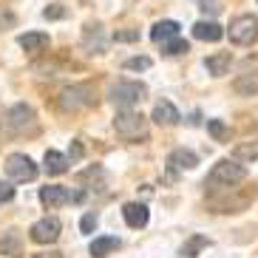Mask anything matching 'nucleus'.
Segmentation results:
<instances>
[{
	"mask_svg": "<svg viewBox=\"0 0 258 258\" xmlns=\"http://www.w3.org/2000/svg\"><path fill=\"white\" fill-rule=\"evenodd\" d=\"M60 108L62 111H85V108H91L97 102V94H94L91 85H69V88H62L60 91Z\"/></svg>",
	"mask_w": 258,
	"mask_h": 258,
	"instance_id": "7ed1b4c3",
	"label": "nucleus"
},
{
	"mask_svg": "<svg viewBox=\"0 0 258 258\" xmlns=\"http://www.w3.org/2000/svg\"><path fill=\"white\" fill-rule=\"evenodd\" d=\"M3 167H6V176L12 182H34L37 173H40L37 165H34L31 156H26V153H9Z\"/></svg>",
	"mask_w": 258,
	"mask_h": 258,
	"instance_id": "39448f33",
	"label": "nucleus"
},
{
	"mask_svg": "<svg viewBox=\"0 0 258 258\" xmlns=\"http://www.w3.org/2000/svg\"><path fill=\"white\" fill-rule=\"evenodd\" d=\"M31 258H66V255L57 250H48V252H37V255H31Z\"/></svg>",
	"mask_w": 258,
	"mask_h": 258,
	"instance_id": "7c9ffc66",
	"label": "nucleus"
},
{
	"mask_svg": "<svg viewBox=\"0 0 258 258\" xmlns=\"http://www.w3.org/2000/svg\"><path fill=\"white\" fill-rule=\"evenodd\" d=\"M151 119L156 122V125H165V128H170V125H179L182 114H179V108H176L173 102H167V99H162V102H156V105H153Z\"/></svg>",
	"mask_w": 258,
	"mask_h": 258,
	"instance_id": "9b49d317",
	"label": "nucleus"
},
{
	"mask_svg": "<svg viewBox=\"0 0 258 258\" xmlns=\"http://www.w3.org/2000/svg\"><path fill=\"white\" fill-rule=\"evenodd\" d=\"M97 224H99L97 213H85L83 221H80V230H83V233H94V230H97Z\"/></svg>",
	"mask_w": 258,
	"mask_h": 258,
	"instance_id": "a878e982",
	"label": "nucleus"
},
{
	"mask_svg": "<svg viewBox=\"0 0 258 258\" xmlns=\"http://www.w3.org/2000/svg\"><path fill=\"white\" fill-rule=\"evenodd\" d=\"M62 15H66V9H60V6L43 9V17H46V20H57V17H62Z\"/></svg>",
	"mask_w": 258,
	"mask_h": 258,
	"instance_id": "c85d7f7f",
	"label": "nucleus"
},
{
	"mask_svg": "<svg viewBox=\"0 0 258 258\" xmlns=\"http://www.w3.org/2000/svg\"><path fill=\"white\" fill-rule=\"evenodd\" d=\"M12 199H15V187L0 179V205H3V202H12Z\"/></svg>",
	"mask_w": 258,
	"mask_h": 258,
	"instance_id": "cd10ccee",
	"label": "nucleus"
},
{
	"mask_svg": "<svg viewBox=\"0 0 258 258\" xmlns=\"http://www.w3.org/2000/svg\"><path fill=\"white\" fill-rule=\"evenodd\" d=\"M114 40H116V43H134V40H139V31H137V29H131V31H116Z\"/></svg>",
	"mask_w": 258,
	"mask_h": 258,
	"instance_id": "bb28decb",
	"label": "nucleus"
},
{
	"mask_svg": "<svg viewBox=\"0 0 258 258\" xmlns=\"http://www.w3.org/2000/svg\"><path fill=\"white\" fill-rule=\"evenodd\" d=\"M205 247H210V238H207V235H190L187 241L182 244L179 255H182V258H196Z\"/></svg>",
	"mask_w": 258,
	"mask_h": 258,
	"instance_id": "aec40b11",
	"label": "nucleus"
},
{
	"mask_svg": "<svg viewBox=\"0 0 258 258\" xmlns=\"http://www.w3.org/2000/svg\"><path fill=\"white\" fill-rule=\"evenodd\" d=\"M202 3V12H210V15H219L221 6H219V0H199Z\"/></svg>",
	"mask_w": 258,
	"mask_h": 258,
	"instance_id": "c756f323",
	"label": "nucleus"
},
{
	"mask_svg": "<svg viewBox=\"0 0 258 258\" xmlns=\"http://www.w3.org/2000/svg\"><path fill=\"white\" fill-rule=\"evenodd\" d=\"M230 43L235 46H252L258 40V17L255 15H238L235 20H230Z\"/></svg>",
	"mask_w": 258,
	"mask_h": 258,
	"instance_id": "20e7f679",
	"label": "nucleus"
},
{
	"mask_svg": "<svg viewBox=\"0 0 258 258\" xmlns=\"http://www.w3.org/2000/svg\"><path fill=\"white\" fill-rule=\"evenodd\" d=\"M153 66L151 57H131V60H125V69L128 71H148Z\"/></svg>",
	"mask_w": 258,
	"mask_h": 258,
	"instance_id": "393cba45",
	"label": "nucleus"
},
{
	"mask_svg": "<svg viewBox=\"0 0 258 258\" xmlns=\"http://www.w3.org/2000/svg\"><path fill=\"white\" fill-rule=\"evenodd\" d=\"M187 51H190V43L182 40L179 34L162 43V54H165V57H179V54H187Z\"/></svg>",
	"mask_w": 258,
	"mask_h": 258,
	"instance_id": "412c9836",
	"label": "nucleus"
},
{
	"mask_svg": "<svg viewBox=\"0 0 258 258\" xmlns=\"http://www.w3.org/2000/svg\"><path fill=\"white\" fill-rule=\"evenodd\" d=\"M145 97H148V85L145 83H116L111 88V94H108V99L116 108H131L137 102H142Z\"/></svg>",
	"mask_w": 258,
	"mask_h": 258,
	"instance_id": "423d86ee",
	"label": "nucleus"
},
{
	"mask_svg": "<svg viewBox=\"0 0 258 258\" xmlns=\"http://www.w3.org/2000/svg\"><path fill=\"white\" fill-rule=\"evenodd\" d=\"M179 29H182V26L176 23V20H159V23H153V29H151V40L153 43H165V40L176 37Z\"/></svg>",
	"mask_w": 258,
	"mask_h": 258,
	"instance_id": "6ab92c4d",
	"label": "nucleus"
},
{
	"mask_svg": "<svg viewBox=\"0 0 258 258\" xmlns=\"http://www.w3.org/2000/svg\"><path fill=\"white\" fill-rule=\"evenodd\" d=\"M71 156H74V159H80V156H83V148H80V142H74V151H71Z\"/></svg>",
	"mask_w": 258,
	"mask_h": 258,
	"instance_id": "2f4dec72",
	"label": "nucleus"
},
{
	"mask_svg": "<svg viewBox=\"0 0 258 258\" xmlns=\"http://www.w3.org/2000/svg\"><path fill=\"white\" fill-rule=\"evenodd\" d=\"M17 43H20L23 51L37 54V51H43V48H48V34H43V31H26V34L17 37Z\"/></svg>",
	"mask_w": 258,
	"mask_h": 258,
	"instance_id": "4468645a",
	"label": "nucleus"
},
{
	"mask_svg": "<svg viewBox=\"0 0 258 258\" xmlns=\"http://www.w3.org/2000/svg\"><path fill=\"white\" fill-rule=\"evenodd\" d=\"M207 131H210V137L216 139V142H224V139L230 137L227 125H224L221 119H207Z\"/></svg>",
	"mask_w": 258,
	"mask_h": 258,
	"instance_id": "b1692460",
	"label": "nucleus"
},
{
	"mask_svg": "<svg viewBox=\"0 0 258 258\" xmlns=\"http://www.w3.org/2000/svg\"><path fill=\"white\" fill-rule=\"evenodd\" d=\"M230 62H233V54L219 51V54H210L205 60V69H207V74H213V77H224L230 71Z\"/></svg>",
	"mask_w": 258,
	"mask_h": 258,
	"instance_id": "2eb2a0df",
	"label": "nucleus"
},
{
	"mask_svg": "<svg viewBox=\"0 0 258 258\" xmlns=\"http://www.w3.org/2000/svg\"><path fill=\"white\" fill-rule=\"evenodd\" d=\"M114 250H119V238H116V235H97L91 241V247H88V252H91L94 258H105Z\"/></svg>",
	"mask_w": 258,
	"mask_h": 258,
	"instance_id": "f3484780",
	"label": "nucleus"
},
{
	"mask_svg": "<svg viewBox=\"0 0 258 258\" xmlns=\"http://www.w3.org/2000/svg\"><path fill=\"white\" fill-rule=\"evenodd\" d=\"M3 125H6V131H12V134H26V131H34V125H37L34 108H29L26 102L12 105L6 111V116H3Z\"/></svg>",
	"mask_w": 258,
	"mask_h": 258,
	"instance_id": "0eeeda50",
	"label": "nucleus"
},
{
	"mask_svg": "<svg viewBox=\"0 0 258 258\" xmlns=\"http://www.w3.org/2000/svg\"><path fill=\"white\" fill-rule=\"evenodd\" d=\"M114 131L119 134L122 139H128V142H137V139H145L148 137V119L137 111H116L114 116Z\"/></svg>",
	"mask_w": 258,
	"mask_h": 258,
	"instance_id": "f03ea898",
	"label": "nucleus"
},
{
	"mask_svg": "<svg viewBox=\"0 0 258 258\" xmlns=\"http://www.w3.org/2000/svg\"><path fill=\"white\" fill-rule=\"evenodd\" d=\"M167 165L173 167V170H193V167L199 165V156L190 148H176V151H170V156H167Z\"/></svg>",
	"mask_w": 258,
	"mask_h": 258,
	"instance_id": "ddd939ff",
	"label": "nucleus"
},
{
	"mask_svg": "<svg viewBox=\"0 0 258 258\" xmlns=\"http://www.w3.org/2000/svg\"><path fill=\"white\" fill-rule=\"evenodd\" d=\"M233 156H235V159H241V162H255L258 159V142H241V145H235Z\"/></svg>",
	"mask_w": 258,
	"mask_h": 258,
	"instance_id": "5701e85b",
	"label": "nucleus"
},
{
	"mask_svg": "<svg viewBox=\"0 0 258 258\" xmlns=\"http://www.w3.org/2000/svg\"><path fill=\"white\" fill-rule=\"evenodd\" d=\"M233 91L238 97H255L258 94V71H247V74L233 80Z\"/></svg>",
	"mask_w": 258,
	"mask_h": 258,
	"instance_id": "dca6fc26",
	"label": "nucleus"
},
{
	"mask_svg": "<svg viewBox=\"0 0 258 258\" xmlns=\"http://www.w3.org/2000/svg\"><path fill=\"white\" fill-rule=\"evenodd\" d=\"M244 179H247V167L238 165L235 159H221L213 165L205 184H213V187H233V184L244 182Z\"/></svg>",
	"mask_w": 258,
	"mask_h": 258,
	"instance_id": "f257e3e1",
	"label": "nucleus"
},
{
	"mask_svg": "<svg viewBox=\"0 0 258 258\" xmlns=\"http://www.w3.org/2000/svg\"><path fill=\"white\" fill-rule=\"evenodd\" d=\"M69 156H62L60 151H46V156H43V167H46L48 176H60L69 170Z\"/></svg>",
	"mask_w": 258,
	"mask_h": 258,
	"instance_id": "a211bd4d",
	"label": "nucleus"
},
{
	"mask_svg": "<svg viewBox=\"0 0 258 258\" xmlns=\"http://www.w3.org/2000/svg\"><path fill=\"white\" fill-rule=\"evenodd\" d=\"M60 230H62L60 219H57V216H46V219H40V221L31 224L29 238L34 244H54L57 238H60Z\"/></svg>",
	"mask_w": 258,
	"mask_h": 258,
	"instance_id": "6e6552de",
	"label": "nucleus"
},
{
	"mask_svg": "<svg viewBox=\"0 0 258 258\" xmlns=\"http://www.w3.org/2000/svg\"><path fill=\"white\" fill-rule=\"evenodd\" d=\"M20 247H23V241L17 233H6L0 238V255H20Z\"/></svg>",
	"mask_w": 258,
	"mask_h": 258,
	"instance_id": "4be33fe9",
	"label": "nucleus"
},
{
	"mask_svg": "<svg viewBox=\"0 0 258 258\" xmlns=\"http://www.w3.org/2000/svg\"><path fill=\"white\" fill-rule=\"evenodd\" d=\"M122 219H125L128 227L142 230L145 224H148V219H151V213H148V207H145L142 202H128V205L122 207Z\"/></svg>",
	"mask_w": 258,
	"mask_h": 258,
	"instance_id": "9d476101",
	"label": "nucleus"
},
{
	"mask_svg": "<svg viewBox=\"0 0 258 258\" xmlns=\"http://www.w3.org/2000/svg\"><path fill=\"white\" fill-rule=\"evenodd\" d=\"M69 202H71V193L62 184H46V187H40V205L48 207V210H57V207L69 205Z\"/></svg>",
	"mask_w": 258,
	"mask_h": 258,
	"instance_id": "1a4fd4ad",
	"label": "nucleus"
},
{
	"mask_svg": "<svg viewBox=\"0 0 258 258\" xmlns=\"http://www.w3.org/2000/svg\"><path fill=\"white\" fill-rule=\"evenodd\" d=\"M193 37L202 40V43H219V40L224 37V29H221L216 20H199V23L193 26Z\"/></svg>",
	"mask_w": 258,
	"mask_h": 258,
	"instance_id": "f8f14e48",
	"label": "nucleus"
}]
</instances>
